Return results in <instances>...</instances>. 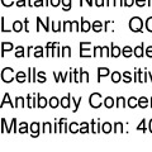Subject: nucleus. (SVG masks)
I'll use <instances>...</instances> for the list:
<instances>
[{"instance_id": "f257e3e1", "label": "nucleus", "mask_w": 152, "mask_h": 152, "mask_svg": "<svg viewBox=\"0 0 152 152\" xmlns=\"http://www.w3.org/2000/svg\"><path fill=\"white\" fill-rule=\"evenodd\" d=\"M113 80L114 81H118V80H119V74H113Z\"/></svg>"}, {"instance_id": "f03ea898", "label": "nucleus", "mask_w": 152, "mask_h": 152, "mask_svg": "<svg viewBox=\"0 0 152 152\" xmlns=\"http://www.w3.org/2000/svg\"><path fill=\"white\" fill-rule=\"evenodd\" d=\"M129 53H131V50H129V48H126V50H124V55H126V57L129 56Z\"/></svg>"}]
</instances>
